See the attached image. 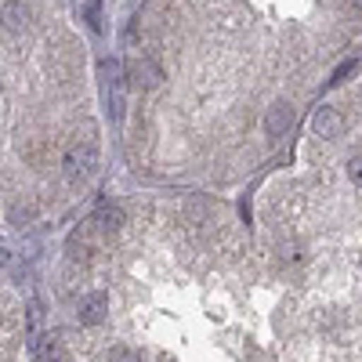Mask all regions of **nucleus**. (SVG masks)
<instances>
[{"instance_id": "obj_13", "label": "nucleus", "mask_w": 362, "mask_h": 362, "mask_svg": "<svg viewBox=\"0 0 362 362\" xmlns=\"http://www.w3.org/2000/svg\"><path fill=\"white\" fill-rule=\"evenodd\" d=\"M351 8H355V11H362V0H351Z\"/></svg>"}, {"instance_id": "obj_4", "label": "nucleus", "mask_w": 362, "mask_h": 362, "mask_svg": "<svg viewBox=\"0 0 362 362\" xmlns=\"http://www.w3.org/2000/svg\"><path fill=\"white\" fill-rule=\"evenodd\" d=\"M109 312V297L105 293H83L80 297V305H76V319L83 326H98Z\"/></svg>"}, {"instance_id": "obj_10", "label": "nucleus", "mask_w": 362, "mask_h": 362, "mask_svg": "<svg viewBox=\"0 0 362 362\" xmlns=\"http://www.w3.org/2000/svg\"><path fill=\"white\" fill-rule=\"evenodd\" d=\"M105 362H141V358H138V351H134V348H127V344H116V348H109Z\"/></svg>"}, {"instance_id": "obj_3", "label": "nucleus", "mask_w": 362, "mask_h": 362, "mask_svg": "<svg viewBox=\"0 0 362 362\" xmlns=\"http://www.w3.org/2000/svg\"><path fill=\"white\" fill-rule=\"evenodd\" d=\"M131 83L141 87V90H156L163 83V69L156 58H148V54H134L131 58Z\"/></svg>"}, {"instance_id": "obj_11", "label": "nucleus", "mask_w": 362, "mask_h": 362, "mask_svg": "<svg viewBox=\"0 0 362 362\" xmlns=\"http://www.w3.org/2000/svg\"><path fill=\"white\" fill-rule=\"evenodd\" d=\"M44 362H69V355H66V348H62V341H47L44 344Z\"/></svg>"}, {"instance_id": "obj_1", "label": "nucleus", "mask_w": 362, "mask_h": 362, "mask_svg": "<svg viewBox=\"0 0 362 362\" xmlns=\"http://www.w3.org/2000/svg\"><path fill=\"white\" fill-rule=\"evenodd\" d=\"M95 167H98V127L83 124L76 138L62 148V174L69 181H83L95 174Z\"/></svg>"}, {"instance_id": "obj_8", "label": "nucleus", "mask_w": 362, "mask_h": 362, "mask_svg": "<svg viewBox=\"0 0 362 362\" xmlns=\"http://www.w3.org/2000/svg\"><path fill=\"white\" fill-rule=\"evenodd\" d=\"M344 177H348V185H351V189L362 192V153H355V156L344 160Z\"/></svg>"}, {"instance_id": "obj_7", "label": "nucleus", "mask_w": 362, "mask_h": 362, "mask_svg": "<svg viewBox=\"0 0 362 362\" xmlns=\"http://www.w3.org/2000/svg\"><path fill=\"white\" fill-rule=\"evenodd\" d=\"M37 203H29V199H15L8 206V225H29V221H37Z\"/></svg>"}, {"instance_id": "obj_9", "label": "nucleus", "mask_w": 362, "mask_h": 362, "mask_svg": "<svg viewBox=\"0 0 362 362\" xmlns=\"http://www.w3.org/2000/svg\"><path fill=\"white\" fill-rule=\"evenodd\" d=\"M300 261H305L300 247H293V243H283V247H279V264H286V268H297Z\"/></svg>"}, {"instance_id": "obj_6", "label": "nucleus", "mask_w": 362, "mask_h": 362, "mask_svg": "<svg viewBox=\"0 0 362 362\" xmlns=\"http://www.w3.org/2000/svg\"><path fill=\"white\" fill-rule=\"evenodd\" d=\"M95 225H98V232H105V235L119 232V228L127 225V214H124V206H116V203L102 206V210H98V218H95Z\"/></svg>"}, {"instance_id": "obj_5", "label": "nucleus", "mask_w": 362, "mask_h": 362, "mask_svg": "<svg viewBox=\"0 0 362 362\" xmlns=\"http://www.w3.org/2000/svg\"><path fill=\"white\" fill-rule=\"evenodd\" d=\"M290 127H293V105H290V102H276V105L268 109V116H264L268 138H283Z\"/></svg>"}, {"instance_id": "obj_2", "label": "nucleus", "mask_w": 362, "mask_h": 362, "mask_svg": "<svg viewBox=\"0 0 362 362\" xmlns=\"http://www.w3.org/2000/svg\"><path fill=\"white\" fill-rule=\"evenodd\" d=\"M29 25H33V8H29V4H22V0H8V4H0V29H4L8 37L29 33Z\"/></svg>"}, {"instance_id": "obj_12", "label": "nucleus", "mask_w": 362, "mask_h": 362, "mask_svg": "<svg viewBox=\"0 0 362 362\" xmlns=\"http://www.w3.org/2000/svg\"><path fill=\"white\" fill-rule=\"evenodd\" d=\"M8 264H11V254H8V250H0V268H8Z\"/></svg>"}]
</instances>
